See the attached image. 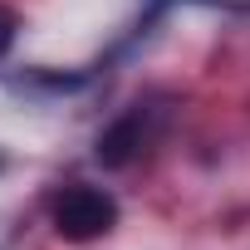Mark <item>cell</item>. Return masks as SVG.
Returning a JSON list of instances; mask_svg holds the SVG:
<instances>
[{
    "label": "cell",
    "mask_w": 250,
    "mask_h": 250,
    "mask_svg": "<svg viewBox=\"0 0 250 250\" xmlns=\"http://www.w3.org/2000/svg\"><path fill=\"white\" fill-rule=\"evenodd\" d=\"M113 221H118V201L98 187H64L54 196V230L64 240H79V245L98 240L113 230Z\"/></svg>",
    "instance_id": "1"
},
{
    "label": "cell",
    "mask_w": 250,
    "mask_h": 250,
    "mask_svg": "<svg viewBox=\"0 0 250 250\" xmlns=\"http://www.w3.org/2000/svg\"><path fill=\"white\" fill-rule=\"evenodd\" d=\"M138 147H143V123H138V113H128L98 138V162L103 167H128L138 157Z\"/></svg>",
    "instance_id": "2"
},
{
    "label": "cell",
    "mask_w": 250,
    "mask_h": 250,
    "mask_svg": "<svg viewBox=\"0 0 250 250\" xmlns=\"http://www.w3.org/2000/svg\"><path fill=\"white\" fill-rule=\"evenodd\" d=\"M15 30H20V20H15V10H5V5H0V54H5V49L15 44Z\"/></svg>",
    "instance_id": "3"
}]
</instances>
